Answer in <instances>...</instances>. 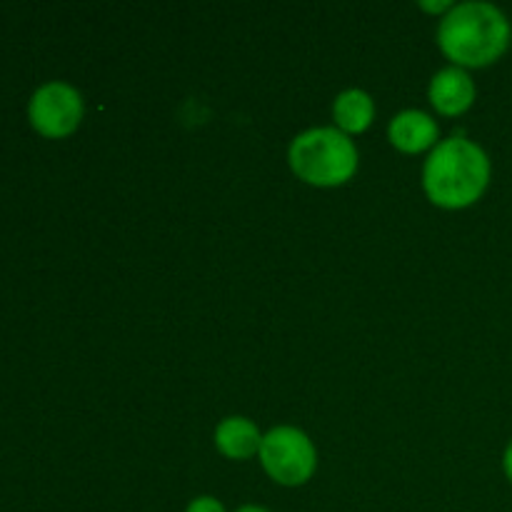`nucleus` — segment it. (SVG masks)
<instances>
[{
    "label": "nucleus",
    "mask_w": 512,
    "mask_h": 512,
    "mask_svg": "<svg viewBox=\"0 0 512 512\" xmlns=\"http://www.w3.org/2000/svg\"><path fill=\"white\" fill-rule=\"evenodd\" d=\"M512 25L493 3H460L443 18L438 43L458 68H488L510 48Z\"/></svg>",
    "instance_id": "f257e3e1"
},
{
    "label": "nucleus",
    "mask_w": 512,
    "mask_h": 512,
    "mask_svg": "<svg viewBox=\"0 0 512 512\" xmlns=\"http://www.w3.org/2000/svg\"><path fill=\"white\" fill-rule=\"evenodd\" d=\"M423 185L428 198L440 208H468L488 190L490 158L480 145L455 135L430 153L423 170Z\"/></svg>",
    "instance_id": "f03ea898"
},
{
    "label": "nucleus",
    "mask_w": 512,
    "mask_h": 512,
    "mask_svg": "<svg viewBox=\"0 0 512 512\" xmlns=\"http://www.w3.org/2000/svg\"><path fill=\"white\" fill-rule=\"evenodd\" d=\"M288 158L293 173L318 188L343 185L358 170V150L338 128H315L298 135Z\"/></svg>",
    "instance_id": "7ed1b4c3"
},
{
    "label": "nucleus",
    "mask_w": 512,
    "mask_h": 512,
    "mask_svg": "<svg viewBox=\"0 0 512 512\" xmlns=\"http://www.w3.org/2000/svg\"><path fill=\"white\" fill-rule=\"evenodd\" d=\"M260 463L275 483L293 488L313 478L318 455L303 430L275 428L260 443Z\"/></svg>",
    "instance_id": "20e7f679"
},
{
    "label": "nucleus",
    "mask_w": 512,
    "mask_h": 512,
    "mask_svg": "<svg viewBox=\"0 0 512 512\" xmlns=\"http://www.w3.org/2000/svg\"><path fill=\"white\" fill-rule=\"evenodd\" d=\"M28 118L30 125L45 138H65L83 120V98L73 85L53 80L33 93Z\"/></svg>",
    "instance_id": "39448f33"
},
{
    "label": "nucleus",
    "mask_w": 512,
    "mask_h": 512,
    "mask_svg": "<svg viewBox=\"0 0 512 512\" xmlns=\"http://www.w3.org/2000/svg\"><path fill=\"white\" fill-rule=\"evenodd\" d=\"M430 100L443 115L465 113L475 100L473 78L458 65L440 70L430 83Z\"/></svg>",
    "instance_id": "423d86ee"
},
{
    "label": "nucleus",
    "mask_w": 512,
    "mask_h": 512,
    "mask_svg": "<svg viewBox=\"0 0 512 512\" xmlns=\"http://www.w3.org/2000/svg\"><path fill=\"white\" fill-rule=\"evenodd\" d=\"M438 140V123L420 110H405L390 123V143L403 153H423Z\"/></svg>",
    "instance_id": "0eeeda50"
},
{
    "label": "nucleus",
    "mask_w": 512,
    "mask_h": 512,
    "mask_svg": "<svg viewBox=\"0 0 512 512\" xmlns=\"http://www.w3.org/2000/svg\"><path fill=\"white\" fill-rule=\"evenodd\" d=\"M260 443L263 438L258 433V425L245 418H228L215 430V445L220 453L233 460H248L250 455L260 453Z\"/></svg>",
    "instance_id": "6e6552de"
},
{
    "label": "nucleus",
    "mask_w": 512,
    "mask_h": 512,
    "mask_svg": "<svg viewBox=\"0 0 512 512\" xmlns=\"http://www.w3.org/2000/svg\"><path fill=\"white\" fill-rule=\"evenodd\" d=\"M335 120H338L340 133H363L370 128L375 115L373 98L363 90H345L335 100Z\"/></svg>",
    "instance_id": "1a4fd4ad"
},
{
    "label": "nucleus",
    "mask_w": 512,
    "mask_h": 512,
    "mask_svg": "<svg viewBox=\"0 0 512 512\" xmlns=\"http://www.w3.org/2000/svg\"><path fill=\"white\" fill-rule=\"evenodd\" d=\"M185 512H225V508L215 498H198L188 505Z\"/></svg>",
    "instance_id": "9d476101"
},
{
    "label": "nucleus",
    "mask_w": 512,
    "mask_h": 512,
    "mask_svg": "<svg viewBox=\"0 0 512 512\" xmlns=\"http://www.w3.org/2000/svg\"><path fill=\"white\" fill-rule=\"evenodd\" d=\"M420 8L428 10V13H443V10H448V13H450L455 5L448 3V0H438V3H420Z\"/></svg>",
    "instance_id": "9b49d317"
},
{
    "label": "nucleus",
    "mask_w": 512,
    "mask_h": 512,
    "mask_svg": "<svg viewBox=\"0 0 512 512\" xmlns=\"http://www.w3.org/2000/svg\"><path fill=\"white\" fill-rule=\"evenodd\" d=\"M503 468H505V475H508V480L512 483V440H510L508 448H505V455H503Z\"/></svg>",
    "instance_id": "f8f14e48"
},
{
    "label": "nucleus",
    "mask_w": 512,
    "mask_h": 512,
    "mask_svg": "<svg viewBox=\"0 0 512 512\" xmlns=\"http://www.w3.org/2000/svg\"><path fill=\"white\" fill-rule=\"evenodd\" d=\"M238 512H268V510L258 508V505H245V508H240Z\"/></svg>",
    "instance_id": "ddd939ff"
}]
</instances>
